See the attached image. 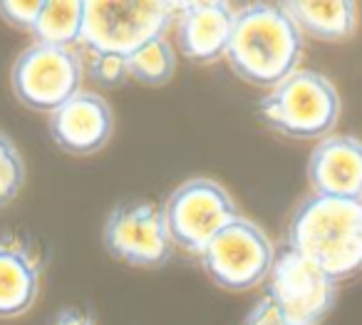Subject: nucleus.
Returning <instances> with one entry per match:
<instances>
[{
  "instance_id": "nucleus-1",
  "label": "nucleus",
  "mask_w": 362,
  "mask_h": 325,
  "mask_svg": "<svg viewBox=\"0 0 362 325\" xmlns=\"http://www.w3.org/2000/svg\"><path fill=\"white\" fill-rule=\"evenodd\" d=\"M303 38L283 3H251L236 11L223 60L243 82L271 90L300 67Z\"/></svg>"
},
{
  "instance_id": "nucleus-2",
  "label": "nucleus",
  "mask_w": 362,
  "mask_h": 325,
  "mask_svg": "<svg viewBox=\"0 0 362 325\" xmlns=\"http://www.w3.org/2000/svg\"><path fill=\"white\" fill-rule=\"evenodd\" d=\"M288 249L310 258L335 280L362 270V201L310 194L288 224Z\"/></svg>"
},
{
  "instance_id": "nucleus-3",
  "label": "nucleus",
  "mask_w": 362,
  "mask_h": 325,
  "mask_svg": "<svg viewBox=\"0 0 362 325\" xmlns=\"http://www.w3.org/2000/svg\"><path fill=\"white\" fill-rule=\"evenodd\" d=\"M340 112V92L330 77L303 67L271 87L258 102L263 125L288 139H325L335 130Z\"/></svg>"
},
{
  "instance_id": "nucleus-4",
  "label": "nucleus",
  "mask_w": 362,
  "mask_h": 325,
  "mask_svg": "<svg viewBox=\"0 0 362 325\" xmlns=\"http://www.w3.org/2000/svg\"><path fill=\"white\" fill-rule=\"evenodd\" d=\"M179 3L169 0H95L85 3V28L77 50L82 55L92 52H117L132 55L136 47L159 38L174 25Z\"/></svg>"
},
{
  "instance_id": "nucleus-5",
  "label": "nucleus",
  "mask_w": 362,
  "mask_h": 325,
  "mask_svg": "<svg viewBox=\"0 0 362 325\" xmlns=\"http://www.w3.org/2000/svg\"><path fill=\"white\" fill-rule=\"evenodd\" d=\"M85 72V57L77 47L30 42L13 62L11 87L23 107L52 115L82 92Z\"/></svg>"
},
{
  "instance_id": "nucleus-6",
  "label": "nucleus",
  "mask_w": 362,
  "mask_h": 325,
  "mask_svg": "<svg viewBox=\"0 0 362 325\" xmlns=\"http://www.w3.org/2000/svg\"><path fill=\"white\" fill-rule=\"evenodd\" d=\"M243 216L233 196L211 176H194L176 186L164 204V219L169 226L174 249L189 256H202L206 246Z\"/></svg>"
},
{
  "instance_id": "nucleus-7",
  "label": "nucleus",
  "mask_w": 362,
  "mask_h": 325,
  "mask_svg": "<svg viewBox=\"0 0 362 325\" xmlns=\"http://www.w3.org/2000/svg\"><path fill=\"white\" fill-rule=\"evenodd\" d=\"M199 261L218 288L243 293L266 285L276 263V246L256 221L238 216L206 246Z\"/></svg>"
},
{
  "instance_id": "nucleus-8",
  "label": "nucleus",
  "mask_w": 362,
  "mask_h": 325,
  "mask_svg": "<svg viewBox=\"0 0 362 325\" xmlns=\"http://www.w3.org/2000/svg\"><path fill=\"white\" fill-rule=\"evenodd\" d=\"M337 283L327 270L286 246L268 273L266 298L288 325H322L337 303Z\"/></svg>"
},
{
  "instance_id": "nucleus-9",
  "label": "nucleus",
  "mask_w": 362,
  "mask_h": 325,
  "mask_svg": "<svg viewBox=\"0 0 362 325\" xmlns=\"http://www.w3.org/2000/svg\"><path fill=\"white\" fill-rule=\"evenodd\" d=\"M102 246L115 261L134 268H161L174 253L164 206L154 201H122L102 226Z\"/></svg>"
},
{
  "instance_id": "nucleus-10",
  "label": "nucleus",
  "mask_w": 362,
  "mask_h": 325,
  "mask_svg": "<svg viewBox=\"0 0 362 325\" xmlns=\"http://www.w3.org/2000/svg\"><path fill=\"white\" fill-rule=\"evenodd\" d=\"M47 132L57 149L72 156L102 152L115 132V112L97 92H77L72 100L47 115Z\"/></svg>"
},
{
  "instance_id": "nucleus-11",
  "label": "nucleus",
  "mask_w": 362,
  "mask_h": 325,
  "mask_svg": "<svg viewBox=\"0 0 362 325\" xmlns=\"http://www.w3.org/2000/svg\"><path fill=\"white\" fill-rule=\"evenodd\" d=\"M236 11L221 0L179 3L174 18L176 45L194 65H214L223 60L231 40Z\"/></svg>"
},
{
  "instance_id": "nucleus-12",
  "label": "nucleus",
  "mask_w": 362,
  "mask_h": 325,
  "mask_svg": "<svg viewBox=\"0 0 362 325\" xmlns=\"http://www.w3.org/2000/svg\"><path fill=\"white\" fill-rule=\"evenodd\" d=\"M313 194L362 201V139L330 135L315 144L308 159Z\"/></svg>"
},
{
  "instance_id": "nucleus-13",
  "label": "nucleus",
  "mask_w": 362,
  "mask_h": 325,
  "mask_svg": "<svg viewBox=\"0 0 362 325\" xmlns=\"http://www.w3.org/2000/svg\"><path fill=\"white\" fill-rule=\"evenodd\" d=\"M42 285L37 249L21 236L0 239V320L25 315L35 305Z\"/></svg>"
},
{
  "instance_id": "nucleus-14",
  "label": "nucleus",
  "mask_w": 362,
  "mask_h": 325,
  "mask_svg": "<svg viewBox=\"0 0 362 325\" xmlns=\"http://www.w3.org/2000/svg\"><path fill=\"white\" fill-rule=\"evenodd\" d=\"M303 35L322 42L350 40L357 30V6L352 0H291L283 3Z\"/></svg>"
},
{
  "instance_id": "nucleus-15",
  "label": "nucleus",
  "mask_w": 362,
  "mask_h": 325,
  "mask_svg": "<svg viewBox=\"0 0 362 325\" xmlns=\"http://www.w3.org/2000/svg\"><path fill=\"white\" fill-rule=\"evenodd\" d=\"M85 28V3L80 0H50L33 28V42L57 47H77Z\"/></svg>"
},
{
  "instance_id": "nucleus-16",
  "label": "nucleus",
  "mask_w": 362,
  "mask_h": 325,
  "mask_svg": "<svg viewBox=\"0 0 362 325\" xmlns=\"http://www.w3.org/2000/svg\"><path fill=\"white\" fill-rule=\"evenodd\" d=\"M176 62H179V57H176L174 45L166 35H159L136 47L132 55H127V70H129V80L159 87L171 82L176 72Z\"/></svg>"
},
{
  "instance_id": "nucleus-17",
  "label": "nucleus",
  "mask_w": 362,
  "mask_h": 325,
  "mask_svg": "<svg viewBox=\"0 0 362 325\" xmlns=\"http://www.w3.org/2000/svg\"><path fill=\"white\" fill-rule=\"evenodd\" d=\"M25 184V159H23L18 144L0 132V209L11 206L21 196Z\"/></svg>"
},
{
  "instance_id": "nucleus-18",
  "label": "nucleus",
  "mask_w": 362,
  "mask_h": 325,
  "mask_svg": "<svg viewBox=\"0 0 362 325\" xmlns=\"http://www.w3.org/2000/svg\"><path fill=\"white\" fill-rule=\"evenodd\" d=\"M82 57H85V70L102 87H117L129 80L124 55H117V52H92V55H82Z\"/></svg>"
},
{
  "instance_id": "nucleus-19",
  "label": "nucleus",
  "mask_w": 362,
  "mask_h": 325,
  "mask_svg": "<svg viewBox=\"0 0 362 325\" xmlns=\"http://www.w3.org/2000/svg\"><path fill=\"white\" fill-rule=\"evenodd\" d=\"M42 6H45L42 0H3L0 3V18L16 30L33 33L42 13Z\"/></svg>"
},
{
  "instance_id": "nucleus-20",
  "label": "nucleus",
  "mask_w": 362,
  "mask_h": 325,
  "mask_svg": "<svg viewBox=\"0 0 362 325\" xmlns=\"http://www.w3.org/2000/svg\"><path fill=\"white\" fill-rule=\"evenodd\" d=\"M243 325H288L286 318L278 313V308L268 298H261L246 315Z\"/></svg>"
},
{
  "instance_id": "nucleus-21",
  "label": "nucleus",
  "mask_w": 362,
  "mask_h": 325,
  "mask_svg": "<svg viewBox=\"0 0 362 325\" xmlns=\"http://www.w3.org/2000/svg\"><path fill=\"white\" fill-rule=\"evenodd\" d=\"M50 325H97L95 318L87 313L85 308H77V305H70V308H62L60 313L52 318Z\"/></svg>"
}]
</instances>
